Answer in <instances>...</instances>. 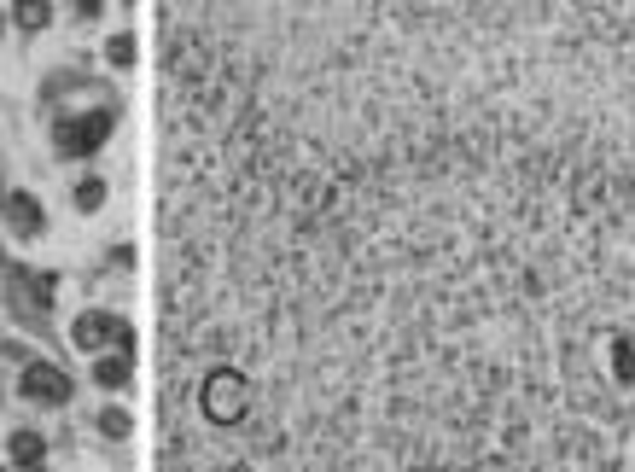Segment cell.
I'll return each mask as SVG.
<instances>
[{"mask_svg": "<svg viewBox=\"0 0 635 472\" xmlns=\"http://www.w3.org/2000/svg\"><path fill=\"white\" fill-rule=\"evenodd\" d=\"M111 129H117V105H94L82 117H59L53 123V146H59V158H94L111 140Z\"/></svg>", "mask_w": 635, "mask_h": 472, "instance_id": "6da1fadb", "label": "cell"}, {"mask_svg": "<svg viewBox=\"0 0 635 472\" xmlns=\"http://www.w3.org/2000/svg\"><path fill=\"white\" fill-rule=\"evenodd\" d=\"M0 30H6V18H0Z\"/></svg>", "mask_w": 635, "mask_h": 472, "instance_id": "5bb4252c", "label": "cell"}, {"mask_svg": "<svg viewBox=\"0 0 635 472\" xmlns=\"http://www.w3.org/2000/svg\"><path fill=\"white\" fill-rule=\"evenodd\" d=\"M70 6H76L82 18H100V12H105V0H70Z\"/></svg>", "mask_w": 635, "mask_h": 472, "instance_id": "4fadbf2b", "label": "cell"}, {"mask_svg": "<svg viewBox=\"0 0 635 472\" xmlns=\"http://www.w3.org/2000/svg\"><path fill=\"white\" fill-rule=\"evenodd\" d=\"M606 362H612V379H618V385H635V338L630 333H612Z\"/></svg>", "mask_w": 635, "mask_h": 472, "instance_id": "ba28073f", "label": "cell"}, {"mask_svg": "<svg viewBox=\"0 0 635 472\" xmlns=\"http://www.w3.org/2000/svg\"><path fill=\"white\" fill-rule=\"evenodd\" d=\"M6 461H12V467H41V461H47V438H41L35 426H18V432L6 438Z\"/></svg>", "mask_w": 635, "mask_h": 472, "instance_id": "52a82bcc", "label": "cell"}, {"mask_svg": "<svg viewBox=\"0 0 635 472\" xmlns=\"http://www.w3.org/2000/svg\"><path fill=\"white\" fill-rule=\"evenodd\" d=\"M94 426H100V438H111V443H123L134 432L129 408H100V420H94Z\"/></svg>", "mask_w": 635, "mask_h": 472, "instance_id": "7c38bea8", "label": "cell"}, {"mask_svg": "<svg viewBox=\"0 0 635 472\" xmlns=\"http://www.w3.org/2000/svg\"><path fill=\"white\" fill-rule=\"evenodd\" d=\"M94 385H100V391H129L134 385V350H94Z\"/></svg>", "mask_w": 635, "mask_h": 472, "instance_id": "8992f818", "label": "cell"}, {"mask_svg": "<svg viewBox=\"0 0 635 472\" xmlns=\"http://www.w3.org/2000/svg\"><path fill=\"white\" fill-rule=\"evenodd\" d=\"M70 344L76 350H134V327L129 315H117V309H82L76 321H70Z\"/></svg>", "mask_w": 635, "mask_h": 472, "instance_id": "7a4b0ae2", "label": "cell"}, {"mask_svg": "<svg viewBox=\"0 0 635 472\" xmlns=\"http://www.w3.org/2000/svg\"><path fill=\"white\" fill-rule=\"evenodd\" d=\"M59 298V274H30V269H12V309L24 321H41Z\"/></svg>", "mask_w": 635, "mask_h": 472, "instance_id": "277c9868", "label": "cell"}, {"mask_svg": "<svg viewBox=\"0 0 635 472\" xmlns=\"http://www.w3.org/2000/svg\"><path fill=\"white\" fill-rule=\"evenodd\" d=\"M0 222H6V239H41V228H47V210H41V199H35V193L12 187V193H6V204H0Z\"/></svg>", "mask_w": 635, "mask_h": 472, "instance_id": "5b68a950", "label": "cell"}, {"mask_svg": "<svg viewBox=\"0 0 635 472\" xmlns=\"http://www.w3.org/2000/svg\"><path fill=\"white\" fill-rule=\"evenodd\" d=\"M12 24L24 35H41L53 24V0H12Z\"/></svg>", "mask_w": 635, "mask_h": 472, "instance_id": "9c48e42d", "label": "cell"}, {"mask_svg": "<svg viewBox=\"0 0 635 472\" xmlns=\"http://www.w3.org/2000/svg\"><path fill=\"white\" fill-rule=\"evenodd\" d=\"M134 59H140V41H134L129 30H117L111 41H105V65H117V70H134Z\"/></svg>", "mask_w": 635, "mask_h": 472, "instance_id": "8fae6325", "label": "cell"}, {"mask_svg": "<svg viewBox=\"0 0 635 472\" xmlns=\"http://www.w3.org/2000/svg\"><path fill=\"white\" fill-rule=\"evenodd\" d=\"M18 397L35 408H65L70 397H76V379H70L59 362H24V373H18Z\"/></svg>", "mask_w": 635, "mask_h": 472, "instance_id": "3957f363", "label": "cell"}, {"mask_svg": "<svg viewBox=\"0 0 635 472\" xmlns=\"http://www.w3.org/2000/svg\"><path fill=\"white\" fill-rule=\"evenodd\" d=\"M105 193H111V187H105L100 175H82V181L70 187V204H76L82 216H94V210H100V204H105Z\"/></svg>", "mask_w": 635, "mask_h": 472, "instance_id": "30bf717a", "label": "cell"}]
</instances>
